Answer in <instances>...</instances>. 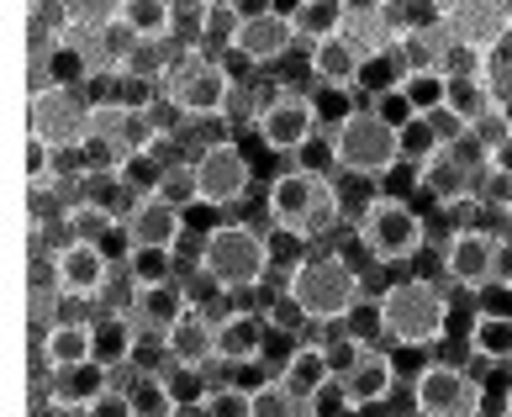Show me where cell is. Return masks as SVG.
Listing matches in <instances>:
<instances>
[{
    "label": "cell",
    "instance_id": "1",
    "mask_svg": "<svg viewBox=\"0 0 512 417\" xmlns=\"http://www.w3.org/2000/svg\"><path fill=\"white\" fill-rule=\"evenodd\" d=\"M454 286L423 275H396L391 291L375 301L381 312V344L391 349H439L454 322Z\"/></svg>",
    "mask_w": 512,
    "mask_h": 417
},
{
    "label": "cell",
    "instance_id": "2",
    "mask_svg": "<svg viewBox=\"0 0 512 417\" xmlns=\"http://www.w3.org/2000/svg\"><path fill=\"white\" fill-rule=\"evenodd\" d=\"M328 143H333V175L359 185H381L402 164V132L386 127L370 106H359L338 127H328Z\"/></svg>",
    "mask_w": 512,
    "mask_h": 417
},
{
    "label": "cell",
    "instance_id": "3",
    "mask_svg": "<svg viewBox=\"0 0 512 417\" xmlns=\"http://www.w3.org/2000/svg\"><path fill=\"white\" fill-rule=\"evenodd\" d=\"M270 227H254V222H222L217 233H206V249H201V270L217 280V286L227 296H238V291H259V286H270V270H275V259H270Z\"/></svg>",
    "mask_w": 512,
    "mask_h": 417
},
{
    "label": "cell",
    "instance_id": "4",
    "mask_svg": "<svg viewBox=\"0 0 512 417\" xmlns=\"http://www.w3.org/2000/svg\"><path fill=\"white\" fill-rule=\"evenodd\" d=\"M354 233L365 243V254L375 264H386V270H407V264H417L428 249V217L417 212L412 201H396V196H381V191H375V201L365 212H359Z\"/></svg>",
    "mask_w": 512,
    "mask_h": 417
},
{
    "label": "cell",
    "instance_id": "5",
    "mask_svg": "<svg viewBox=\"0 0 512 417\" xmlns=\"http://www.w3.org/2000/svg\"><path fill=\"white\" fill-rule=\"evenodd\" d=\"M286 296L312 317V328H333V322H349L359 307H365V291H359L354 264H349V259H338V254L296 264Z\"/></svg>",
    "mask_w": 512,
    "mask_h": 417
},
{
    "label": "cell",
    "instance_id": "6",
    "mask_svg": "<svg viewBox=\"0 0 512 417\" xmlns=\"http://www.w3.org/2000/svg\"><path fill=\"white\" fill-rule=\"evenodd\" d=\"M238 96V80L227 64H212V59H196V53H180L164 74V101L180 111L185 122H212V117H227V106Z\"/></svg>",
    "mask_w": 512,
    "mask_h": 417
},
{
    "label": "cell",
    "instance_id": "7",
    "mask_svg": "<svg viewBox=\"0 0 512 417\" xmlns=\"http://www.w3.org/2000/svg\"><path fill=\"white\" fill-rule=\"evenodd\" d=\"M444 275H449V286L454 291H470L476 296L481 286H491L507 264H512V254L502 249V238L491 233V227H460L449 243H444Z\"/></svg>",
    "mask_w": 512,
    "mask_h": 417
},
{
    "label": "cell",
    "instance_id": "8",
    "mask_svg": "<svg viewBox=\"0 0 512 417\" xmlns=\"http://www.w3.org/2000/svg\"><path fill=\"white\" fill-rule=\"evenodd\" d=\"M486 407V386L454 359H433V365L412 381V412L423 417H470Z\"/></svg>",
    "mask_w": 512,
    "mask_h": 417
},
{
    "label": "cell",
    "instance_id": "9",
    "mask_svg": "<svg viewBox=\"0 0 512 417\" xmlns=\"http://www.w3.org/2000/svg\"><path fill=\"white\" fill-rule=\"evenodd\" d=\"M27 132L43 138L53 154H80L90 138V101L85 90H48L27 101Z\"/></svg>",
    "mask_w": 512,
    "mask_h": 417
},
{
    "label": "cell",
    "instance_id": "10",
    "mask_svg": "<svg viewBox=\"0 0 512 417\" xmlns=\"http://www.w3.org/2000/svg\"><path fill=\"white\" fill-rule=\"evenodd\" d=\"M259 143L270 148V154H301L312 138H322V111L312 101V90H280V96L264 106V117H259Z\"/></svg>",
    "mask_w": 512,
    "mask_h": 417
},
{
    "label": "cell",
    "instance_id": "11",
    "mask_svg": "<svg viewBox=\"0 0 512 417\" xmlns=\"http://www.w3.org/2000/svg\"><path fill=\"white\" fill-rule=\"evenodd\" d=\"M254 191V164L238 143H217L206 148L196 164V201L217 206V212H243V201Z\"/></svg>",
    "mask_w": 512,
    "mask_h": 417
},
{
    "label": "cell",
    "instance_id": "12",
    "mask_svg": "<svg viewBox=\"0 0 512 417\" xmlns=\"http://www.w3.org/2000/svg\"><path fill=\"white\" fill-rule=\"evenodd\" d=\"M322 191H328V175L286 169V175H275L270 191H264V217H270V227H286V233L307 238V217L317 212Z\"/></svg>",
    "mask_w": 512,
    "mask_h": 417
},
{
    "label": "cell",
    "instance_id": "13",
    "mask_svg": "<svg viewBox=\"0 0 512 417\" xmlns=\"http://www.w3.org/2000/svg\"><path fill=\"white\" fill-rule=\"evenodd\" d=\"M444 27H449L454 43L476 48L491 64V53L512 37V6H497V0H460V6H444Z\"/></svg>",
    "mask_w": 512,
    "mask_h": 417
},
{
    "label": "cell",
    "instance_id": "14",
    "mask_svg": "<svg viewBox=\"0 0 512 417\" xmlns=\"http://www.w3.org/2000/svg\"><path fill=\"white\" fill-rule=\"evenodd\" d=\"M238 59L243 64H254V69H275V64H286L291 53H296V37H291V22L280 16L275 6H254L249 11V22H243L238 32Z\"/></svg>",
    "mask_w": 512,
    "mask_h": 417
},
{
    "label": "cell",
    "instance_id": "15",
    "mask_svg": "<svg viewBox=\"0 0 512 417\" xmlns=\"http://www.w3.org/2000/svg\"><path fill=\"white\" fill-rule=\"evenodd\" d=\"M402 386H407V381L396 375V365H391L386 349H370L349 375H338V391H344V407H349V412H375V407H386Z\"/></svg>",
    "mask_w": 512,
    "mask_h": 417
},
{
    "label": "cell",
    "instance_id": "16",
    "mask_svg": "<svg viewBox=\"0 0 512 417\" xmlns=\"http://www.w3.org/2000/svg\"><path fill=\"white\" fill-rule=\"evenodd\" d=\"M270 6L291 22V37H296L301 53L322 48L328 37H338L344 22H349V6H338V0H270Z\"/></svg>",
    "mask_w": 512,
    "mask_h": 417
},
{
    "label": "cell",
    "instance_id": "17",
    "mask_svg": "<svg viewBox=\"0 0 512 417\" xmlns=\"http://www.w3.org/2000/svg\"><path fill=\"white\" fill-rule=\"evenodd\" d=\"M370 53L354 43V37H328L322 48L307 53V69H312V85L317 90H359V74H365Z\"/></svg>",
    "mask_w": 512,
    "mask_h": 417
},
{
    "label": "cell",
    "instance_id": "18",
    "mask_svg": "<svg viewBox=\"0 0 512 417\" xmlns=\"http://www.w3.org/2000/svg\"><path fill=\"white\" fill-rule=\"evenodd\" d=\"M111 280H117V264H111L96 243H74V249L59 254V286H64V296L101 301L111 291Z\"/></svg>",
    "mask_w": 512,
    "mask_h": 417
},
{
    "label": "cell",
    "instance_id": "19",
    "mask_svg": "<svg viewBox=\"0 0 512 417\" xmlns=\"http://www.w3.org/2000/svg\"><path fill=\"white\" fill-rule=\"evenodd\" d=\"M270 322L264 312H233L217 322V359L222 365H254V359L270 354Z\"/></svg>",
    "mask_w": 512,
    "mask_h": 417
},
{
    "label": "cell",
    "instance_id": "20",
    "mask_svg": "<svg viewBox=\"0 0 512 417\" xmlns=\"http://www.w3.org/2000/svg\"><path fill=\"white\" fill-rule=\"evenodd\" d=\"M122 227L132 233V249H180L185 212H180V206H169V201H143Z\"/></svg>",
    "mask_w": 512,
    "mask_h": 417
},
{
    "label": "cell",
    "instance_id": "21",
    "mask_svg": "<svg viewBox=\"0 0 512 417\" xmlns=\"http://www.w3.org/2000/svg\"><path fill=\"white\" fill-rule=\"evenodd\" d=\"M275 381H286L296 396H322L338 375H333V365H328V354H322L317 338H301V344L286 349V365H280Z\"/></svg>",
    "mask_w": 512,
    "mask_h": 417
},
{
    "label": "cell",
    "instance_id": "22",
    "mask_svg": "<svg viewBox=\"0 0 512 417\" xmlns=\"http://www.w3.org/2000/svg\"><path fill=\"white\" fill-rule=\"evenodd\" d=\"M254 6H243V0H206V22H201V59L222 64L227 53L238 48V32L249 22Z\"/></svg>",
    "mask_w": 512,
    "mask_h": 417
},
{
    "label": "cell",
    "instance_id": "23",
    "mask_svg": "<svg viewBox=\"0 0 512 417\" xmlns=\"http://www.w3.org/2000/svg\"><path fill=\"white\" fill-rule=\"evenodd\" d=\"M164 354H169V365H185V370L217 365V328H212V322H206L201 312H191V317L180 322V328H169Z\"/></svg>",
    "mask_w": 512,
    "mask_h": 417
},
{
    "label": "cell",
    "instance_id": "24",
    "mask_svg": "<svg viewBox=\"0 0 512 417\" xmlns=\"http://www.w3.org/2000/svg\"><path fill=\"white\" fill-rule=\"evenodd\" d=\"M106 391H111V370L106 365H74V370L53 375V396H48V402H59V407H90V402H101Z\"/></svg>",
    "mask_w": 512,
    "mask_h": 417
},
{
    "label": "cell",
    "instance_id": "25",
    "mask_svg": "<svg viewBox=\"0 0 512 417\" xmlns=\"http://www.w3.org/2000/svg\"><path fill=\"white\" fill-rule=\"evenodd\" d=\"M96 365H106V370H117V365H127L132 354H138V328H132V317H117V312H101L96 317Z\"/></svg>",
    "mask_w": 512,
    "mask_h": 417
},
{
    "label": "cell",
    "instance_id": "26",
    "mask_svg": "<svg viewBox=\"0 0 512 417\" xmlns=\"http://www.w3.org/2000/svg\"><path fill=\"white\" fill-rule=\"evenodd\" d=\"M43 354L53 370H74V365H96V333L80 328V322H59L43 338Z\"/></svg>",
    "mask_w": 512,
    "mask_h": 417
},
{
    "label": "cell",
    "instance_id": "27",
    "mask_svg": "<svg viewBox=\"0 0 512 417\" xmlns=\"http://www.w3.org/2000/svg\"><path fill=\"white\" fill-rule=\"evenodd\" d=\"M122 22L138 43H175V6L169 0H122Z\"/></svg>",
    "mask_w": 512,
    "mask_h": 417
},
{
    "label": "cell",
    "instance_id": "28",
    "mask_svg": "<svg viewBox=\"0 0 512 417\" xmlns=\"http://www.w3.org/2000/svg\"><path fill=\"white\" fill-rule=\"evenodd\" d=\"M465 127H476L486 111H497V96H491V69L465 74V80H449V101H444Z\"/></svg>",
    "mask_w": 512,
    "mask_h": 417
},
{
    "label": "cell",
    "instance_id": "29",
    "mask_svg": "<svg viewBox=\"0 0 512 417\" xmlns=\"http://www.w3.org/2000/svg\"><path fill=\"white\" fill-rule=\"evenodd\" d=\"M122 275H127L138 291L175 286V280H180V254H175V249H132V259L122 264Z\"/></svg>",
    "mask_w": 512,
    "mask_h": 417
},
{
    "label": "cell",
    "instance_id": "30",
    "mask_svg": "<svg viewBox=\"0 0 512 417\" xmlns=\"http://www.w3.org/2000/svg\"><path fill=\"white\" fill-rule=\"evenodd\" d=\"M465 338L481 365H512V322L507 317H470Z\"/></svg>",
    "mask_w": 512,
    "mask_h": 417
},
{
    "label": "cell",
    "instance_id": "31",
    "mask_svg": "<svg viewBox=\"0 0 512 417\" xmlns=\"http://www.w3.org/2000/svg\"><path fill=\"white\" fill-rule=\"evenodd\" d=\"M317 344H322V354H328V365H333V375H349V370L359 365V359L370 354V344H365V338H354V333L344 328V322H333V328L322 333Z\"/></svg>",
    "mask_w": 512,
    "mask_h": 417
},
{
    "label": "cell",
    "instance_id": "32",
    "mask_svg": "<svg viewBox=\"0 0 512 417\" xmlns=\"http://www.w3.org/2000/svg\"><path fill=\"white\" fill-rule=\"evenodd\" d=\"M402 96L412 101V111L417 117H433V111H444V101H449V80L439 69H428V74H412V80L402 85Z\"/></svg>",
    "mask_w": 512,
    "mask_h": 417
},
{
    "label": "cell",
    "instance_id": "33",
    "mask_svg": "<svg viewBox=\"0 0 512 417\" xmlns=\"http://www.w3.org/2000/svg\"><path fill=\"white\" fill-rule=\"evenodd\" d=\"M127 122H132V111H127L117 96H101V101H90V138H111V143H122Z\"/></svg>",
    "mask_w": 512,
    "mask_h": 417
},
{
    "label": "cell",
    "instance_id": "34",
    "mask_svg": "<svg viewBox=\"0 0 512 417\" xmlns=\"http://www.w3.org/2000/svg\"><path fill=\"white\" fill-rule=\"evenodd\" d=\"M439 154H444V143L433 138L428 117H417L412 127H402V164H417V169H423V164H433Z\"/></svg>",
    "mask_w": 512,
    "mask_h": 417
},
{
    "label": "cell",
    "instance_id": "35",
    "mask_svg": "<svg viewBox=\"0 0 512 417\" xmlns=\"http://www.w3.org/2000/svg\"><path fill=\"white\" fill-rule=\"evenodd\" d=\"M476 317H507L512 322V264L491 280V286L476 291Z\"/></svg>",
    "mask_w": 512,
    "mask_h": 417
},
{
    "label": "cell",
    "instance_id": "36",
    "mask_svg": "<svg viewBox=\"0 0 512 417\" xmlns=\"http://www.w3.org/2000/svg\"><path fill=\"white\" fill-rule=\"evenodd\" d=\"M69 227H74V238H80V243H101V238L111 233V227H117V217H111L106 206L90 201V206H80V212L69 217Z\"/></svg>",
    "mask_w": 512,
    "mask_h": 417
},
{
    "label": "cell",
    "instance_id": "37",
    "mask_svg": "<svg viewBox=\"0 0 512 417\" xmlns=\"http://www.w3.org/2000/svg\"><path fill=\"white\" fill-rule=\"evenodd\" d=\"M365 106H370V111H375V117H381L386 127H396V132L417 122V111H412V101L402 96V90H386V96H375V101H365Z\"/></svg>",
    "mask_w": 512,
    "mask_h": 417
},
{
    "label": "cell",
    "instance_id": "38",
    "mask_svg": "<svg viewBox=\"0 0 512 417\" xmlns=\"http://www.w3.org/2000/svg\"><path fill=\"white\" fill-rule=\"evenodd\" d=\"M206 402H212V417H249V412H254V396H249V391H233V386L212 391Z\"/></svg>",
    "mask_w": 512,
    "mask_h": 417
},
{
    "label": "cell",
    "instance_id": "39",
    "mask_svg": "<svg viewBox=\"0 0 512 417\" xmlns=\"http://www.w3.org/2000/svg\"><path fill=\"white\" fill-rule=\"evenodd\" d=\"M386 354H391V365H396V375H402L407 386H412L417 375H423V370L433 365V354H428V349H386Z\"/></svg>",
    "mask_w": 512,
    "mask_h": 417
},
{
    "label": "cell",
    "instance_id": "40",
    "mask_svg": "<svg viewBox=\"0 0 512 417\" xmlns=\"http://www.w3.org/2000/svg\"><path fill=\"white\" fill-rule=\"evenodd\" d=\"M428 127H433V138H439L444 148H454L460 138H470V127H465L460 117H454L449 106H444V111H433V117H428Z\"/></svg>",
    "mask_w": 512,
    "mask_h": 417
},
{
    "label": "cell",
    "instance_id": "41",
    "mask_svg": "<svg viewBox=\"0 0 512 417\" xmlns=\"http://www.w3.org/2000/svg\"><path fill=\"white\" fill-rule=\"evenodd\" d=\"M85 417H138V412H132V396L127 391H106L101 402L85 407Z\"/></svg>",
    "mask_w": 512,
    "mask_h": 417
},
{
    "label": "cell",
    "instance_id": "42",
    "mask_svg": "<svg viewBox=\"0 0 512 417\" xmlns=\"http://www.w3.org/2000/svg\"><path fill=\"white\" fill-rule=\"evenodd\" d=\"M491 233L502 238V249L512 254V212H502V217H491Z\"/></svg>",
    "mask_w": 512,
    "mask_h": 417
},
{
    "label": "cell",
    "instance_id": "43",
    "mask_svg": "<svg viewBox=\"0 0 512 417\" xmlns=\"http://www.w3.org/2000/svg\"><path fill=\"white\" fill-rule=\"evenodd\" d=\"M175 417H212V402L206 396L201 402H175Z\"/></svg>",
    "mask_w": 512,
    "mask_h": 417
},
{
    "label": "cell",
    "instance_id": "44",
    "mask_svg": "<svg viewBox=\"0 0 512 417\" xmlns=\"http://www.w3.org/2000/svg\"><path fill=\"white\" fill-rule=\"evenodd\" d=\"M491 159H497V169H512V138L497 148V154H491Z\"/></svg>",
    "mask_w": 512,
    "mask_h": 417
},
{
    "label": "cell",
    "instance_id": "45",
    "mask_svg": "<svg viewBox=\"0 0 512 417\" xmlns=\"http://www.w3.org/2000/svg\"><path fill=\"white\" fill-rule=\"evenodd\" d=\"M470 417H502V412H486V407H481V412H470Z\"/></svg>",
    "mask_w": 512,
    "mask_h": 417
},
{
    "label": "cell",
    "instance_id": "46",
    "mask_svg": "<svg viewBox=\"0 0 512 417\" xmlns=\"http://www.w3.org/2000/svg\"><path fill=\"white\" fill-rule=\"evenodd\" d=\"M507 417H512V386H507Z\"/></svg>",
    "mask_w": 512,
    "mask_h": 417
}]
</instances>
